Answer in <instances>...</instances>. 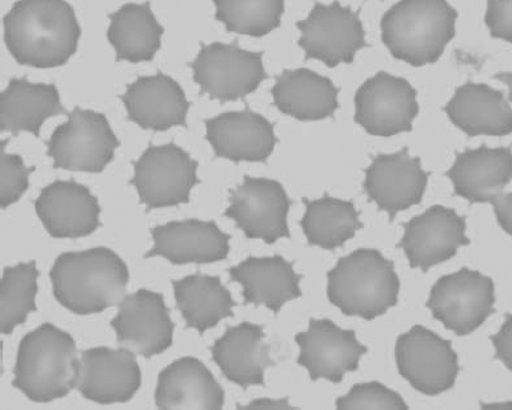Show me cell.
I'll list each match as a JSON object with an SVG mask.
<instances>
[{
  "label": "cell",
  "instance_id": "obj_1",
  "mask_svg": "<svg viewBox=\"0 0 512 410\" xmlns=\"http://www.w3.org/2000/svg\"><path fill=\"white\" fill-rule=\"evenodd\" d=\"M7 48L15 60L36 68L60 67L76 52L80 26L62 0L15 3L3 19Z\"/></svg>",
  "mask_w": 512,
  "mask_h": 410
},
{
  "label": "cell",
  "instance_id": "obj_2",
  "mask_svg": "<svg viewBox=\"0 0 512 410\" xmlns=\"http://www.w3.org/2000/svg\"><path fill=\"white\" fill-rule=\"evenodd\" d=\"M50 278L54 296L62 307L77 315H92L122 303L128 270L114 251L96 247L60 255Z\"/></svg>",
  "mask_w": 512,
  "mask_h": 410
},
{
  "label": "cell",
  "instance_id": "obj_3",
  "mask_svg": "<svg viewBox=\"0 0 512 410\" xmlns=\"http://www.w3.org/2000/svg\"><path fill=\"white\" fill-rule=\"evenodd\" d=\"M77 362L72 336L46 323L19 344L14 386L34 402L57 400L75 388Z\"/></svg>",
  "mask_w": 512,
  "mask_h": 410
},
{
  "label": "cell",
  "instance_id": "obj_4",
  "mask_svg": "<svg viewBox=\"0 0 512 410\" xmlns=\"http://www.w3.org/2000/svg\"><path fill=\"white\" fill-rule=\"evenodd\" d=\"M457 13L442 0H406L382 21L384 45L414 67L436 63L455 36Z\"/></svg>",
  "mask_w": 512,
  "mask_h": 410
},
{
  "label": "cell",
  "instance_id": "obj_5",
  "mask_svg": "<svg viewBox=\"0 0 512 410\" xmlns=\"http://www.w3.org/2000/svg\"><path fill=\"white\" fill-rule=\"evenodd\" d=\"M394 265L379 251L360 249L341 259L328 276V297L348 316L372 320L398 301Z\"/></svg>",
  "mask_w": 512,
  "mask_h": 410
},
{
  "label": "cell",
  "instance_id": "obj_6",
  "mask_svg": "<svg viewBox=\"0 0 512 410\" xmlns=\"http://www.w3.org/2000/svg\"><path fill=\"white\" fill-rule=\"evenodd\" d=\"M118 138L106 116L76 108L48 142L54 168L99 173L112 161Z\"/></svg>",
  "mask_w": 512,
  "mask_h": 410
},
{
  "label": "cell",
  "instance_id": "obj_7",
  "mask_svg": "<svg viewBox=\"0 0 512 410\" xmlns=\"http://www.w3.org/2000/svg\"><path fill=\"white\" fill-rule=\"evenodd\" d=\"M494 305V282L469 269H461L438 280L428 301L433 316L460 336L471 334L482 326L494 312Z\"/></svg>",
  "mask_w": 512,
  "mask_h": 410
},
{
  "label": "cell",
  "instance_id": "obj_8",
  "mask_svg": "<svg viewBox=\"0 0 512 410\" xmlns=\"http://www.w3.org/2000/svg\"><path fill=\"white\" fill-rule=\"evenodd\" d=\"M197 183V162L176 145L151 146L135 162L131 184L149 208L188 203Z\"/></svg>",
  "mask_w": 512,
  "mask_h": 410
},
{
  "label": "cell",
  "instance_id": "obj_9",
  "mask_svg": "<svg viewBox=\"0 0 512 410\" xmlns=\"http://www.w3.org/2000/svg\"><path fill=\"white\" fill-rule=\"evenodd\" d=\"M397 365L414 389L429 396L451 389L459 374V359L451 343L420 326L398 339Z\"/></svg>",
  "mask_w": 512,
  "mask_h": 410
},
{
  "label": "cell",
  "instance_id": "obj_10",
  "mask_svg": "<svg viewBox=\"0 0 512 410\" xmlns=\"http://www.w3.org/2000/svg\"><path fill=\"white\" fill-rule=\"evenodd\" d=\"M192 68L201 90L221 102L244 98L265 79L261 54L220 42L204 46Z\"/></svg>",
  "mask_w": 512,
  "mask_h": 410
},
{
  "label": "cell",
  "instance_id": "obj_11",
  "mask_svg": "<svg viewBox=\"0 0 512 410\" xmlns=\"http://www.w3.org/2000/svg\"><path fill=\"white\" fill-rule=\"evenodd\" d=\"M300 45L306 57L317 58L329 67L351 63L366 45L359 14L340 3H317L304 21L298 23Z\"/></svg>",
  "mask_w": 512,
  "mask_h": 410
},
{
  "label": "cell",
  "instance_id": "obj_12",
  "mask_svg": "<svg viewBox=\"0 0 512 410\" xmlns=\"http://www.w3.org/2000/svg\"><path fill=\"white\" fill-rule=\"evenodd\" d=\"M356 122L378 137L410 131L418 114L417 92L405 79L378 73L359 88L355 99Z\"/></svg>",
  "mask_w": 512,
  "mask_h": 410
},
{
  "label": "cell",
  "instance_id": "obj_13",
  "mask_svg": "<svg viewBox=\"0 0 512 410\" xmlns=\"http://www.w3.org/2000/svg\"><path fill=\"white\" fill-rule=\"evenodd\" d=\"M230 200L226 215L235 220L248 238L274 243L289 237L290 201L277 181L246 177L231 192Z\"/></svg>",
  "mask_w": 512,
  "mask_h": 410
},
{
  "label": "cell",
  "instance_id": "obj_14",
  "mask_svg": "<svg viewBox=\"0 0 512 410\" xmlns=\"http://www.w3.org/2000/svg\"><path fill=\"white\" fill-rule=\"evenodd\" d=\"M112 327L120 346L142 357H154L172 346L173 321L168 307L164 297L151 290L124 297Z\"/></svg>",
  "mask_w": 512,
  "mask_h": 410
},
{
  "label": "cell",
  "instance_id": "obj_15",
  "mask_svg": "<svg viewBox=\"0 0 512 410\" xmlns=\"http://www.w3.org/2000/svg\"><path fill=\"white\" fill-rule=\"evenodd\" d=\"M141 386L134 354L122 348H91L77 362L76 386L85 398L99 404L127 402Z\"/></svg>",
  "mask_w": 512,
  "mask_h": 410
},
{
  "label": "cell",
  "instance_id": "obj_16",
  "mask_svg": "<svg viewBox=\"0 0 512 410\" xmlns=\"http://www.w3.org/2000/svg\"><path fill=\"white\" fill-rule=\"evenodd\" d=\"M300 346L298 362L309 371L313 381L327 379L333 384L359 367L366 347L355 332L341 330L329 320H312L305 332L297 335Z\"/></svg>",
  "mask_w": 512,
  "mask_h": 410
},
{
  "label": "cell",
  "instance_id": "obj_17",
  "mask_svg": "<svg viewBox=\"0 0 512 410\" xmlns=\"http://www.w3.org/2000/svg\"><path fill=\"white\" fill-rule=\"evenodd\" d=\"M468 243L465 220L455 211L436 205L406 224L399 246L411 268L428 272L438 263L451 259Z\"/></svg>",
  "mask_w": 512,
  "mask_h": 410
},
{
  "label": "cell",
  "instance_id": "obj_18",
  "mask_svg": "<svg viewBox=\"0 0 512 410\" xmlns=\"http://www.w3.org/2000/svg\"><path fill=\"white\" fill-rule=\"evenodd\" d=\"M426 184L428 174L422 169L420 160L402 150L376 157L367 169L364 188L380 210L393 219L399 212L420 203Z\"/></svg>",
  "mask_w": 512,
  "mask_h": 410
},
{
  "label": "cell",
  "instance_id": "obj_19",
  "mask_svg": "<svg viewBox=\"0 0 512 410\" xmlns=\"http://www.w3.org/2000/svg\"><path fill=\"white\" fill-rule=\"evenodd\" d=\"M36 211L54 238L85 237L100 224L98 200L75 181H56L46 187L36 201Z\"/></svg>",
  "mask_w": 512,
  "mask_h": 410
},
{
  "label": "cell",
  "instance_id": "obj_20",
  "mask_svg": "<svg viewBox=\"0 0 512 410\" xmlns=\"http://www.w3.org/2000/svg\"><path fill=\"white\" fill-rule=\"evenodd\" d=\"M122 100L128 118L143 129L164 131L185 125L189 102L180 84L164 73L139 77L128 85Z\"/></svg>",
  "mask_w": 512,
  "mask_h": 410
},
{
  "label": "cell",
  "instance_id": "obj_21",
  "mask_svg": "<svg viewBox=\"0 0 512 410\" xmlns=\"http://www.w3.org/2000/svg\"><path fill=\"white\" fill-rule=\"evenodd\" d=\"M207 138L216 156L235 162L265 161L277 142L273 125L251 111L226 112L209 119Z\"/></svg>",
  "mask_w": 512,
  "mask_h": 410
},
{
  "label": "cell",
  "instance_id": "obj_22",
  "mask_svg": "<svg viewBox=\"0 0 512 410\" xmlns=\"http://www.w3.org/2000/svg\"><path fill=\"white\" fill-rule=\"evenodd\" d=\"M149 257H164L176 265L212 263L227 257L230 237L215 223L190 219L158 226L151 231Z\"/></svg>",
  "mask_w": 512,
  "mask_h": 410
},
{
  "label": "cell",
  "instance_id": "obj_23",
  "mask_svg": "<svg viewBox=\"0 0 512 410\" xmlns=\"http://www.w3.org/2000/svg\"><path fill=\"white\" fill-rule=\"evenodd\" d=\"M448 174L457 195L472 203L499 204L511 195L503 192L511 180L510 150H467L457 156Z\"/></svg>",
  "mask_w": 512,
  "mask_h": 410
},
{
  "label": "cell",
  "instance_id": "obj_24",
  "mask_svg": "<svg viewBox=\"0 0 512 410\" xmlns=\"http://www.w3.org/2000/svg\"><path fill=\"white\" fill-rule=\"evenodd\" d=\"M155 402L162 409H221L224 392L196 358H182L158 377Z\"/></svg>",
  "mask_w": 512,
  "mask_h": 410
},
{
  "label": "cell",
  "instance_id": "obj_25",
  "mask_svg": "<svg viewBox=\"0 0 512 410\" xmlns=\"http://www.w3.org/2000/svg\"><path fill=\"white\" fill-rule=\"evenodd\" d=\"M213 359L231 382L250 388L263 385L271 365L263 328L251 323L228 328L212 347Z\"/></svg>",
  "mask_w": 512,
  "mask_h": 410
},
{
  "label": "cell",
  "instance_id": "obj_26",
  "mask_svg": "<svg viewBox=\"0 0 512 410\" xmlns=\"http://www.w3.org/2000/svg\"><path fill=\"white\" fill-rule=\"evenodd\" d=\"M230 273L243 286L247 303L265 305L274 312L301 296L300 276L282 257H251Z\"/></svg>",
  "mask_w": 512,
  "mask_h": 410
},
{
  "label": "cell",
  "instance_id": "obj_27",
  "mask_svg": "<svg viewBox=\"0 0 512 410\" xmlns=\"http://www.w3.org/2000/svg\"><path fill=\"white\" fill-rule=\"evenodd\" d=\"M445 111L459 129L472 137L511 133L510 104L502 92L486 84L463 85L446 104Z\"/></svg>",
  "mask_w": 512,
  "mask_h": 410
},
{
  "label": "cell",
  "instance_id": "obj_28",
  "mask_svg": "<svg viewBox=\"0 0 512 410\" xmlns=\"http://www.w3.org/2000/svg\"><path fill=\"white\" fill-rule=\"evenodd\" d=\"M339 91L327 77L309 69L279 75L273 88L275 106L300 121H320L336 111Z\"/></svg>",
  "mask_w": 512,
  "mask_h": 410
},
{
  "label": "cell",
  "instance_id": "obj_29",
  "mask_svg": "<svg viewBox=\"0 0 512 410\" xmlns=\"http://www.w3.org/2000/svg\"><path fill=\"white\" fill-rule=\"evenodd\" d=\"M65 114L60 94L53 84H34L13 79L0 99V129L11 134H40L50 116Z\"/></svg>",
  "mask_w": 512,
  "mask_h": 410
},
{
  "label": "cell",
  "instance_id": "obj_30",
  "mask_svg": "<svg viewBox=\"0 0 512 410\" xmlns=\"http://www.w3.org/2000/svg\"><path fill=\"white\" fill-rule=\"evenodd\" d=\"M164 29L147 3H130L110 15L108 40L116 50L118 60L131 63L151 60L161 46Z\"/></svg>",
  "mask_w": 512,
  "mask_h": 410
},
{
  "label": "cell",
  "instance_id": "obj_31",
  "mask_svg": "<svg viewBox=\"0 0 512 410\" xmlns=\"http://www.w3.org/2000/svg\"><path fill=\"white\" fill-rule=\"evenodd\" d=\"M177 307L188 327L205 332L232 316L234 300L220 278L195 274L174 281Z\"/></svg>",
  "mask_w": 512,
  "mask_h": 410
},
{
  "label": "cell",
  "instance_id": "obj_32",
  "mask_svg": "<svg viewBox=\"0 0 512 410\" xmlns=\"http://www.w3.org/2000/svg\"><path fill=\"white\" fill-rule=\"evenodd\" d=\"M301 224L308 241L327 250L343 246L362 227L354 204L329 196L306 203Z\"/></svg>",
  "mask_w": 512,
  "mask_h": 410
},
{
  "label": "cell",
  "instance_id": "obj_33",
  "mask_svg": "<svg viewBox=\"0 0 512 410\" xmlns=\"http://www.w3.org/2000/svg\"><path fill=\"white\" fill-rule=\"evenodd\" d=\"M38 270L36 262L19 263L5 270L0 286L2 334L10 335L36 311Z\"/></svg>",
  "mask_w": 512,
  "mask_h": 410
},
{
  "label": "cell",
  "instance_id": "obj_34",
  "mask_svg": "<svg viewBox=\"0 0 512 410\" xmlns=\"http://www.w3.org/2000/svg\"><path fill=\"white\" fill-rule=\"evenodd\" d=\"M285 5L277 0L216 2V18L230 32L261 37L279 26Z\"/></svg>",
  "mask_w": 512,
  "mask_h": 410
},
{
  "label": "cell",
  "instance_id": "obj_35",
  "mask_svg": "<svg viewBox=\"0 0 512 410\" xmlns=\"http://www.w3.org/2000/svg\"><path fill=\"white\" fill-rule=\"evenodd\" d=\"M339 409H407V404L399 394L378 382L360 384L352 388L347 396L337 400Z\"/></svg>",
  "mask_w": 512,
  "mask_h": 410
},
{
  "label": "cell",
  "instance_id": "obj_36",
  "mask_svg": "<svg viewBox=\"0 0 512 410\" xmlns=\"http://www.w3.org/2000/svg\"><path fill=\"white\" fill-rule=\"evenodd\" d=\"M6 141L2 145V156H0V165H2V189H0V204L2 208H7L21 199L27 187H29V176L33 168H27L23 164L22 158L17 154L6 153Z\"/></svg>",
  "mask_w": 512,
  "mask_h": 410
},
{
  "label": "cell",
  "instance_id": "obj_37",
  "mask_svg": "<svg viewBox=\"0 0 512 410\" xmlns=\"http://www.w3.org/2000/svg\"><path fill=\"white\" fill-rule=\"evenodd\" d=\"M511 9L512 3L491 2L488 3L486 22L490 27L492 36L502 38L510 42L512 40L511 32Z\"/></svg>",
  "mask_w": 512,
  "mask_h": 410
},
{
  "label": "cell",
  "instance_id": "obj_38",
  "mask_svg": "<svg viewBox=\"0 0 512 410\" xmlns=\"http://www.w3.org/2000/svg\"><path fill=\"white\" fill-rule=\"evenodd\" d=\"M496 348V355L504 362V365L511 369V319L507 316L506 323L502 330L492 338Z\"/></svg>",
  "mask_w": 512,
  "mask_h": 410
},
{
  "label": "cell",
  "instance_id": "obj_39",
  "mask_svg": "<svg viewBox=\"0 0 512 410\" xmlns=\"http://www.w3.org/2000/svg\"><path fill=\"white\" fill-rule=\"evenodd\" d=\"M252 406H278V408H285V406H290V405L287 404V402H285V401L271 402L269 400H259V401L252 402V404L248 405V408H252Z\"/></svg>",
  "mask_w": 512,
  "mask_h": 410
}]
</instances>
